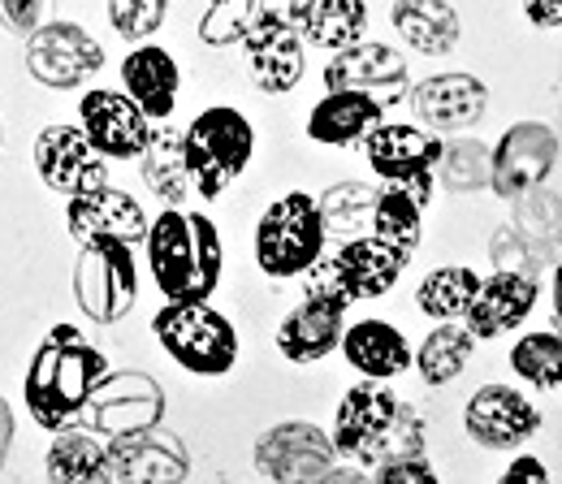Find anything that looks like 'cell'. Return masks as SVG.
Instances as JSON below:
<instances>
[{"mask_svg":"<svg viewBox=\"0 0 562 484\" xmlns=\"http://www.w3.org/2000/svg\"><path fill=\"white\" fill-rule=\"evenodd\" d=\"M104 372H109L104 350L87 342L82 329L53 325L44 334V342L35 346V354L26 363V381H22V398H26L31 419L48 432L70 428Z\"/></svg>","mask_w":562,"mask_h":484,"instance_id":"obj_1","label":"cell"},{"mask_svg":"<svg viewBox=\"0 0 562 484\" xmlns=\"http://www.w3.org/2000/svg\"><path fill=\"white\" fill-rule=\"evenodd\" d=\"M143 247H147V269H151L156 290L173 303H204L221 285L225 247L209 212L165 207L147 225Z\"/></svg>","mask_w":562,"mask_h":484,"instance_id":"obj_2","label":"cell"},{"mask_svg":"<svg viewBox=\"0 0 562 484\" xmlns=\"http://www.w3.org/2000/svg\"><path fill=\"white\" fill-rule=\"evenodd\" d=\"M334 446L363 468H376L394 454H424V424L390 385L359 381L338 398L334 412Z\"/></svg>","mask_w":562,"mask_h":484,"instance_id":"obj_3","label":"cell"},{"mask_svg":"<svg viewBox=\"0 0 562 484\" xmlns=\"http://www.w3.org/2000/svg\"><path fill=\"white\" fill-rule=\"evenodd\" d=\"M182 147H187V169H191L195 195L221 200L247 173V165L256 156V126L238 109L212 104L182 131Z\"/></svg>","mask_w":562,"mask_h":484,"instance_id":"obj_4","label":"cell"},{"mask_svg":"<svg viewBox=\"0 0 562 484\" xmlns=\"http://www.w3.org/2000/svg\"><path fill=\"white\" fill-rule=\"evenodd\" d=\"M151 334L160 350L191 376H225L238 363V329L209 299L204 303L165 299V307L151 316Z\"/></svg>","mask_w":562,"mask_h":484,"instance_id":"obj_5","label":"cell"},{"mask_svg":"<svg viewBox=\"0 0 562 484\" xmlns=\"http://www.w3.org/2000/svg\"><path fill=\"white\" fill-rule=\"evenodd\" d=\"M325 216H321V204L316 195L307 191H285L281 200L260 212L256 221V264L265 277H303L321 256H325Z\"/></svg>","mask_w":562,"mask_h":484,"instance_id":"obj_6","label":"cell"},{"mask_svg":"<svg viewBox=\"0 0 562 484\" xmlns=\"http://www.w3.org/2000/svg\"><path fill=\"white\" fill-rule=\"evenodd\" d=\"M412 256L376 234H355L347 238L334 256H321L312 269H307V290L316 294H334L342 299L347 307L363 303V299H381L394 290V281L407 273Z\"/></svg>","mask_w":562,"mask_h":484,"instance_id":"obj_7","label":"cell"},{"mask_svg":"<svg viewBox=\"0 0 562 484\" xmlns=\"http://www.w3.org/2000/svg\"><path fill=\"white\" fill-rule=\"evenodd\" d=\"M74 299L91 325H117L139 303V264L135 247L117 238L78 243L74 260Z\"/></svg>","mask_w":562,"mask_h":484,"instance_id":"obj_8","label":"cell"},{"mask_svg":"<svg viewBox=\"0 0 562 484\" xmlns=\"http://www.w3.org/2000/svg\"><path fill=\"white\" fill-rule=\"evenodd\" d=\"M26 74L48 91H78L104 69V44L70 18L40 22L22 48Z\"/></svg>","mask_w":562,"mask_h":484,"instance_id":"obj_9","label":"cell"},{"mask_svg":"<svg viewBox=\"0 0 562 484\" xmlns=\"http://www.w3.org/2000/svg\"><path fill=\"white\" fill-rule=\"evenodd\" d=\"M256 468L273 484H321L338 468V446L312 419H281L260 432Z\"/></svg>","mask_w":562,"mask_h":484,"instance_id":"obj_10","label":"cell"},{"mask_svg":"<svg viewBox=\"0 0 562 484\" xmlns=\"http://www.w3.org/2000/svg\"><path fill=\"white\" fill-rule=\"evenodd\" d=\"M87 424V432L95 437H117V432H135L147 424L165 419V390L156 376H147L139 368L126 372H104L87 398V407L78 415Z\"/></svg>","mask_w":562,"mask_h":484,"instance_id":"obj_11","label":"cell"},{"mask_svg":"<svg viewBox=\"0 0 562 484\" xmlns=\"http://www.w3.org/2000/svg\"><path fill=\"white\" fill-rule=\"evenodd\" d=\"M559 151V135L546 122H515L490 147V191L506 204L519 200L554 173Z\"/></svg>","mask_w":562,"mask_h":484,"instance_id":"obj_12","label":"cell"},{"mask_svg":"<svg viewBox=\"0 0 562 484\" xmlns=\"http://www.w3.org/2000/svg\"><path fill=\"white\" fill-rule=\"evenodd\" d=\"M321 78H325V91H363L381 109L403 104L407 91H412L407 57L398 48H390V44H376V40H359L351 48L334 53Z\"/></svg>","mask_w":562,"mask_h":484,"instance_id":"obj_13","label":"cell"},{"mask_svg":"<svg viewBox=\"0 0 562 484\" xmlns=\"http://www.w3.org/2000/svg\"><path fill=\"white\" fill-rule=\"evenodd\" d=\"M78 126L104 160H139L151 138V117L122 87H87L78 95Z\"/></svg>","mask_w":562,"mask_h":484,"instance_id":"obj_14","label":"cell"},{"mask_svg":"<svg viewBox=\"0 0 562 484\" xmlns=\"http://www.w3.org/2000/svg\"><path fill=\"white\" fill-rule=\"evenodd\" d=\"M109 463L117 484H182L191 476V450L165 424L109 437Z\"/></svg>","mask_w":562,"mask_h":484,"instance_id":"obj_15","label":"cell"},{"mask_svg":"<svg viewBox=\"0 0 562 484\" xmlns=\"http://www.w3.org/2000/svg\"><path fill=\"white\" fill-rule=\"evenodd\" d=\"M35 173L53 195H82L109 182V160L91 147V138L82 135V126L70 122H53L35 135Z\"/></svg>","mask_w":562,"mask_h":484,"instance_id":"obj_16","label":"cell"},{"mask_svg":"<svg viewBox=\"0 0 562 484\" xmlns=\"http://www.w3.org/2000/svg\"><path fill=\"white\" fill-rule=\"evenodd\" d=\"M463 428L485 450H519L541 432V407L515 385H481L463 407Z\"/></svg>","mask_w":562,"mask_h":484,"instance_id":"obj_17","label":"cell"},{"mask_svg":"<svg viewBox=\"0 0 562 484\" xmlns=\"http://www.w3.org/2000/svg\"><path fill=\"white\" fill-rule=\"evenodd\" d=\"M243 53H247V74H251L256 91H265V95H290L307 74V44L290 26V18L273 13V9L247 31Z\"/></svg>","mask_w":562,"mask_h":484,"instance_id":"obj_18","label":"cell"},{"mask_svg":"<svg viewBox=\"0 0 562 484\" xmlns=\"http://www.w3.org/2000/svg\"><path fill=\"white\" fill-rule=\"evenodd\" d=\"M412 113L424 131L432 135H450V131H468L490 113V87L468 74V69H450V74H428L412 91Z\"/></svg>","mask_w":562,"mask_h":484,"instance_id":"obj_19","label":"cell"},{"mask_svg":"<svg viewBox=\"0 0 562 484\" xmlns=\"http://www.w3.org/2000/svg\"><path fill=\"white\" fill-rule=\"evenodd\" d=\"M147 212L143 204L131 195V191H122V187H113V182H104V187H95V191H82V195H74L66 200V229H70L74 243H91V238H117V243H143L147 238Z\"/></svg>","mask_w":562,"mask_h":484,"instance_id":"obj_20","label":"cell"},{"mask_svg":"<svg viewBox=\"0 0 562 484\" xmlns=\"http://www.w3.org/2000/svg\"><path fill=\"white\" fill-rule=\"evenodd\" d=\"M342 334H347V303L307 290V299L290 307L278 325V350L290 363H321L325 354L338 350Z\"/></svg>","mask_w":562,"mask_h":484,"instance_id":"obj_21","label":"cell"},{"mask_svg":"<svg viewBox=\"0 0 562 484\" xmlns=\"http://www.w3.org/2000/svg\"><path fill=\"white\" fill-rule=\"evenodd\" d=\"M441 138L424 126L412 122H376L368 138H363V156H368V169L381 178V182H407V178H424L437 169L441 160Z\"/></svg>","mask_w":562,"mask_h":484,"instance_id":"obj_22","label":"cell"},{"mask_svg":"<svg viewBox=\"0 0 562 484\" xmlns=\"http://www.w3.org/2000/svg\"><path fill=\"white\" fill-rule=\"evenodd\" d=\"M541 299V281L524 273H493L476 285L468 312H463V325L472 329L476 342H490V338H502L510 329H519L532 307Z\"/></svg>","mask_w":562,"mask_h":484,"instance_id":"obj_23","label":"cell"},{"mask_svg":"<svg viewBox=\"0 0 562 484\" xmlns=\"http://www.w3.org/2000/svg\"><path fill=\"white\" fill-rule=\"evenodd\" d=\"M437 178H407V182H381L376 200H372V216H368V234L403 247L407 256H416L424 238V207L432 200Z\"/></svg>","mask_w":562,"mask_h":484,"instance_id":"obj_24","label":"cell"},{"mask_svg":"<svg viewBox=\"0 0 562 484\" xmlns=\"http://www.w3.org/2000/svg\"><path fill=\"white\" fill-rule=\"evenodd\" d=\"M122 91L139 104L151 122L173 117L178 91H182V69L173 61V53L160 48V44H135L122 57Z\"/></svg>","mask_w":562,"mask_h":484,"instance_id":"obj_25","label":"cell"},{"mask_svg":"<svg viewBox=\"0 0 562 484\" xmlns=\"http://www.w3.org/2000/svg\"><path fill=\"white\" fill-rule=\"evenodd\" d=\"M285 18L303 44L325 48V53H342L368 35V4L363 0H290Z\"/></svg>","mask_w":562,"mask_h":484,"instance_id":"obj_26","label":"cell"},{"mask_svg":"<svg viewBox=\"0 0 562 484\" xmlns=\"http://www.w3.org/2000/svg\"><path fill=\"white\" fill-rule=\"evenodd\" d=\"M338 350L368 381H394L412 368V342L390 320H355V325H347Z\"/></svg>","mask_w":562,"mask_h":484,"instance_id":"obj_27","label":"cell"},{"mask_svg":"<svg viewBox=\"0 0 562 484\" xmlns=\"http://www.w3.org/2000/svg\"><path fill=\"white\" fill-rule=\"evenodd\" d=\"M390 22H394L398 40L412 53H420V57H446V53H454L459 48V35H463L459 9L450 0H394Z\"/></svg>","mask_w":562,"mask_h":484,"instance_id":"obj_28","label":"cell"},{"mask_svg":"<svg viewBox=\"0 0 562 484\" xmlns=\"http://www.w3.org/2000/svg\"><path fill=\"white\" fill-rule=\"evenodd\" d=\"M381 113L385 109L363 91H325L307 113V138L321 147H351L368 138Z\"/></svg>","mask_w":562,"mask_h":484,"instance_id":"obj_29","label":"cell"},{"mask_svg":"<svg viewBox=\"0 0 562 484\" xmlns=\"http://www.w3.org/2000/svg\"><path fill=\"white\" fill-rule=\"evenodd\" d=\"M44 476L48 484H117L109 446L87 432V428H61L44 454Z\"/></svg>","mask_w":562,"mask_h":484,"instance_id":"obj_30","label":"cell"},{"mask_svg":"<svg viewBox=\"0 0 562 484\" xmlns=\"http://www.w3.org/2000/svg\"><path fill=\"white\" fill-rule=\"evenodd\" d=\"M143 187L160 200L165 207H182L191 200V169H187V147H182V131L173 126H151V138L139 156Z\"/></svg>","mask_w":562,"mask_h":484,"instance_id":"obj_31","label":"cell"},{"mask_svg":"<svg viewBox=\"0 0 562 484\" xmlns=\"http://www.w3.org/2000/svg\"><path fill=\"white\" fill-rule=\"evenodd\" d=\"M472 354H476V338H472L468 325H459V320H437V325L428 329V338L412 350V363H416L424 385L441 390V385H450V381L463 376V368L472 363Z\"/></svg>","mask_w":562,"mask_h":484,"instance_id":"obj_32","label":"cell"},{"mask_svg":"<svg viewBox=\"0 0 562 484\" xmlns=\"http://www.w3.org/2000/svg\"><path fill=\"white\" fill-rule=\"evenodd\" d=\"M515 204V229L532 243V251L541 256V260H550V256H559L562 251V195L559 191H550L546 182L541 187H532V191H524L519 200H510Z\"/></svg>","mask_w":562,"mask_h":484,"instance_id":"obj_33","label":"cell"},{"mask_svg":"<svg viewBox=\"0 0 562 484\" xmlns=\"http://www.w3.org/2000/svg\"><path fill=\"white\" fill-rule=\"evenodd\" d=\"M481 285V273L468 264H441L416 285V307L432 320H459Z\"/></svg>","mask_w":562,"mask_h":484,"instance_id":"obj_34","label":"cell"},{"mask_svg":"<svg viewBox=\"0 0 562 484\" xmlns=\"http://www.w3.org/2000/svg\"><path fill=\"white\" fill-rule=\"evenodd\" d=\"M432 178L450 191V195H476L490 191V143L481 138H454L441 147V160L432 169Z\"/></svg>","mask_w":562,"mask_h":484,"instance_id":"obj_35","label":"cell"},{"mask_svg":"<svg viewBox=\"0 0 562 484\" xmlns=\"http://www.w3.org/2000/svg\"><path fill=\"white\" fill-rule=\"evenodd\" d=\"M510 368L524 385L532 390H559L562 385V334L554 329H537L524 334L510 346Z\"/></svg>","mask_w":562,"mask_h":484,"instance_id":"obj_36","label":"cell"},{"mask_svg":"<svg viewBox=\"0 0 562 484\" xmlns=\"http://www.w3.org/2000/svg\"><path fill=\"white\" fill-rule=\"evenodd\" d=\"M269 13V0H209L200 13V40L209 48H234Z\"/></svg>","mask_w":562,"mask_h":484,"instance_id":"obj_37","label":"cell"},{"mask_svg":"<svg viewBox=\"0 0 562 484\" xmlns=\"http://www.w3.org/2000/svg\"><path fill=\"white\" fill-rule=\"evenodd\" d=\"M372 200H376V191H368L359 182H342L329 195H321L316 204L325 216V234H351L355 238V229L368 225V216H372Z\"/></svg>","mask_w":562,"mask_h":484,"instance_id":"obj_38","label":"cell"},{"mask_svg":"<svg viewBox=\"0 0 562 484\" xmlns=\"http://www.w3.org/2000/svg\"><path fill=\"white\" fill-rule=\"evenodd\" d=\"M104 9H109V26L131 44L151 40L169 18V0H109Z\"/></svg>","mask_w":562,"mask_h":484,"instance_id":"obj_39","label":"cell"},{"mask_svg":"<svg viewBox=\"0 0 562 484\" xmlns=\"http://www.w3.org/2000/svg\"><path fill=\"white\" fill-rule=\"evenodd\" d=\"M490 260H493V273H524V277H537L541 273V264H546V260L532 251V243H528L515 225L493 229Z\"/></svg>","mask_w":562,"mask_h":484,"instance_id":"obj_40","label":"cell"},{"mask_svg":"<svg viewBox=\"0 0 562 484\" xmlns=\"http://www.w3.org/2000/svg\"><path fill=\"white\" fill-rule=\"evenodd\" d=\"M372 484H441V481H437V468L424 454H394V459L376 463Z\"/></svg>","mask_w":562,"mask_h":484,"instance_id":"obj_41","label":"cell"},{"mask_svg":"<svg viewBox=\"0 0 562 484\" xmlns=\"http://www.w3.org/2000/svg\"><path fill=\"white\" fill-rule=\"evenodd\" d=\"M48 4L53 0H0V26L18 40H26L40 22H48Z\"/></svg>","mask_w":562,"mask_h":484,"instance_id":"obj_42","label":"cell"},{"mask_svg":"<svg viewBox=\"0 0 562 484\" xmlns=\"http://www.w3.org/2000/svg\"><path fill=\"white\" fill-rule=\"evenodd\" d=\"M497 484H554V481H550V468L537 454H515L506 463V472L497 476Z\"/></svg>","mask_w":562,"mask_h":484,"instance_id":"obj_43","label":"cell"},{"mask_svg":"<svg viewBox=\"0 0 562 484\" xmlns=\"http://www.w3.org/2000/svg\"><path fill=\"white\" fill-rule=\"evenodd\" d=\"M524 18H528L537 31H559L562 0H524Z\"/></svg>","mask_w":562,"mask_h":484,"instance_id":"obj_44","label":"cell"},{"mask_svg":"<svg viewBox=\"0 0 562 484\" xmlns=\"http://www.w3.org/2000/svg\"><path fill=\"white\" fill-rule=\"evenodd\" d=\"M13 437H18V419H13V407L0 398V472H4V459L13 450Z\"/></svg>","mask_w":562,"mask_h":484,"instance_id":"obj_45","label":"cell"},{"mask_svg":"<svg viewBox=\"0 0 562 484\" xmlns=\"http://www.w3.org/2000/svg\"><path fill=\"white\" fill-rule=\"evenodd\" d=\"M550 303H554V334H562V260L550 273Z\"/></svg>","mask_w":562,"mask_h":484,"instance_id":"obj_46","label":"cell"},{"mask_svg":"<svg viewBox=\"0 0 562 484\" xmlns=\"http://www.w3.org/2000/svg\"><path fill=\"white\" fill-rule=\"evenodd\" d=\"M321 484H372V476H368V472H359V468H334Z\"/></svg>","mask_w":562,"mask_h":484,"instance_id":"obj_47","label":"cell"},{"mask_svg":"<svg viewBox=\"0 0 562 484\" xmlns=\"http://www.w3.org/2000/svg\"><path fill=\"white\" fill-rule=\"evenodd\" d=\"M0 147H4V126H0Z\"/></svg>","mask_w":562,"mask_h":484,"instance_id":"obj_48","label":"cell"}]
</instances>
